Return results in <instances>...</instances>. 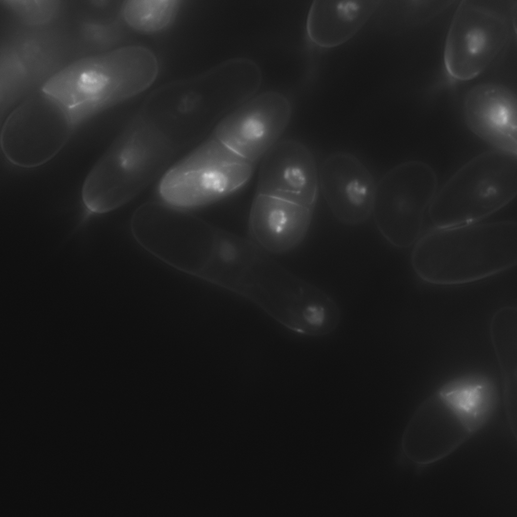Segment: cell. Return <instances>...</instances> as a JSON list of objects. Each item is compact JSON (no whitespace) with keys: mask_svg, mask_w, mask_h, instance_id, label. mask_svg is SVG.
Instances as JSON below:
<instances>
[{"mask_svg":"<svg viewBox=\"0 0 517 517\" xmlns=\"http://www.w3.org/2000/svg\"><path fill=\"white\" fill-rule=\"evenodd\" d=\"M410 263L419 278L435 285L466 284L498 275L516 265V222L435 228L415 243Z\"/></svg>","mask_w":517,"mask_h":517,"instance_id":"1","label":"cell"},{"mask_svg":"<svg viewBox=\"0 0 517 517\" xmlns=\"http://www.w3.org/2000/svg\"><path fill=\"white\" fill-rule=\"evenodd\" d=\"M158 73L154 55L123 47L79 61L51 78L43 90L73 117L75 112L127 99L149 86Z\"/></svg>","mask_w":517,"mask_h":517,"instance_id":"2","label":"cell"},{"mask_svg":"<svg viewBox=\"0 0 517 517\" xmlns=\"http://www.w3.org/2000/svg\"><path fill=\"white\" fill-rule=\"evenodd\" d=\"M516 193V154L494 149L459 168L437 190L428 213L436 228L480 222L508 204Z\"/></svg>","mask_w":517,"mask_h":517,"instance_id":"3","label":"cell"},{"mask_svg":"<svg viewBox=\"0 0 517 517\" xmlns=\"http://www.w3.org/2000/svg\"><path fill=\"white\" fill-rule=\"evenodd\" d=\"M173 147L160 125L136 120L88 173L86 183L90 194L100 203L118 208L161 172L173 154Z\"/></svg>","mask_w":517,"mask_h":517,"instance_id":"4","label":"cell"},{"mask_svg":"<svg viewBox=\"0 0 517 517\" xmlns=\"http://www.w3.org/2000/svg\"><path fill=\"white\" fill-rule=\"evenodd\" d=\"M253 165L213 134L167 171L159 185L160 195L164 203L178 210L203 206L243 187Z\"/></svg>","mask_w":517,"mask_h":517,"instance_id":"5","label":"cell"},{"mask_svg":"<svg viewBox=\"0 0 517 517\" xmlns=\"http://www.w3.org/2000/svg\"><path fill=\"white\" fill-rule=\"evenodd\" d=\"M437 190L435 171L419 161L399 164L381 177L376 185L372 215L388 243L402 249L415 244Z\"/></svg>","mask_w":517,"mask_h":517,"instance_id":"6","label":"cell"},{"mask_svg":"<svg viewBox=\"0 0 517 517\" xmlns=\"http://www.w3.org/2000/svg\"><path fill=\"white\" fill-rule=\"evenodd\" d=\"M511 23L504 14L477 1H462L452 18L445 43L444 65L458 80L482 72L508 42Z\"/></svg>","mask_w":517,"mask_h":517,"instance_id":"7","label":"cell"},{"mask_svg":"<svg viewBox=\"0 0 517 517\" xmlns=\"http://www.w3.org/2000/svg\"><path fill=\"white\" fill-rule=\"evenodd\" d=\"M72 115L54 101L49 106L26 104L6 119L1 146L7 159L23 168H33L51 160L71 135Z\"/></svg>","mask_w":517,"mask_h":517,"instance_id":"8","label":"cell"},{"mask_svg":"<svg viewBox=\"0 0 517 517\" xmlns=\"http://www.w3.org/2000/svg\"><path fill=\"white\" fill-rule=\"evenodd\" d=\"M291 116L290 103L284 95L266 91L229 113L213 134L237 154L254 164L278 142Z\"/></svg>","mask_w":517,"mask_h":517,"instance_id":"9","label":"cell"},{"mask_svg":"<svg viewBox=\"0 0 517 517\" xmlns=\"http://www.w3.org/2000/svg\"><path fill=\"white\" fill-rule=\"evenodd\" d=\"M319 184L324 200L340 223L356 226L372 215L377 183L364 164L354 154H329L319 170Z\"/></svg>","mask_w":517,"mask_h":517,"instance_id":"10","label":"cell"},{"mask_svg":"<svg viewBox=\"0 0 517 517\" xmlns=\"http://www.w3.org/2000/svg\"><path fill=\"white\" fill-rule=\"evenodd\" d=\"M319 191L316 161L303 143L294 140L277 142L263 157L256 194L314 209Z\"/></svg>","mask_w":517,"mask_h":517,"instance_id":"11","label":"cell"},{"mask_svg":"<svg viewBox=\"0 0 517 517\" xmlns=\"http://www.w3.org/2000/svg\"><path fill=\"white\" fill-rule=\"evenodd\" d=\"M463 114L476 136L495 149L516 154L517 100L512 90L494 83L478 85L466 96Z\"/></svg>","mask_w":517,"mask_h":517,"instance_id":"12","label":"cell"},{"mask_svg":"<svg viewBox=\"0 0 517 517\" xmlns=\"http://www.w3.org/2000/svg\"><path fill=\"white\" fill-rule=\"evenodd\" d=\"M313 211L280 198L256 194L249 217L250 234L268 251L286 252L302 241L310 226Z\"/></svg>","mask_w":517,"mask_h":517,"instance_id":"13","label":"cell"},{"mask_svg":"<svg viewBox=\"0 0 517 517\" xmlns=\"http://www.w3.org/2000/svg\"><path fill=\"white\" fill-rule=\"evenodd\" d=\"M380 1H315L306 29L311 40L325 48L338 46L353 37L380 5Z\"/></svg>","mask_w":517,"mask_h":517,"instance_id":"14","label":"cell"},{"mask_svg":"<svg viewBox=\"0 0 517 517\" xmlns=\"http://www.w3.org/2000/svg\"><path fill=\"white\" fill-rule=\"evenodd\" d=\"M437 397L469 434L478 431L487 423L497 398L492 379L476 373L462 375L445 383L438 390Z\"/></svg>","mask_w":517,"mask_h":517,"instance_id":"15","label":"cell"},{"mask_svg":"<svg viewBox=\"0 0 517 517\" xmlns=\"http://www.w3.org/2000/svg\"><path fill=\"white\" fill-rule=\"evenodd\" d=\"M178 2L174 0L127 1L123 7V17L132 28L151 33L166 28L174 19Z\"/></svg>","mask_w":517,"mask_h":517,"instance_id":"16","label":"cell"}]
</instances>
